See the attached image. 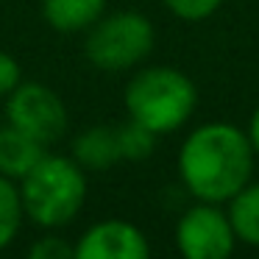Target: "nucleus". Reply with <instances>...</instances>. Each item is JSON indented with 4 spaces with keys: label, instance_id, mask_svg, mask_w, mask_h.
<instances>
[{
    "label": "nucleus",
    "instance_id": "nucleus-1",
    "mask_svg": "<svg viewBox=\"0 0 259 259\" xmlns=\"http://www.w3.org/2000/svg\"><path fill=\"white\" fill-rule=\"evenodd\" d=\"M253 170V145L231 123L198 125L179 151V176L198 201H231L248 184Z\"/></svg>",
    "mask_w": 259,
    "mask_h": 259
},
{
    "label": "nucleus",
    "instance_id": "nucleus-9",
    "mask_svg": "<svg viewBox=\"0 0 259 259\" xmlns=\"http://www.w3.org/2000/svg\"><path fill=\"white\" fill-rule=\"evenodd\" d=\"M73 159L84 170H109L117 164L120 159V142H117V128L109 125H92V128L81 131L73 142Z\"/></svg>",
    "mask_w": 259,
    "mask_h": 259
},
{
    "label": "nucleus",
    "instance_id": "nucleus-12",
    "mask_svg": "<svg viewBox=\"0 0 259 259\" xmlns=\"http://www.w3.org/2000/svg\"><path fill=\"white\" fill-rule=\"evenodd\" d=\"M23 220H25V209L17 181L0 176V251H6L17 240Z\"/></svg>",
    "mask_w": 259,
    "mask_h": 259
},
{
    "label": "nucleus",
    "instance_id": "nucleus-10",
    "mask_svg": "<svg viewBox=\"0 0 259 259\" xmlns=\"http://www.w3.org/2000/svg\"><path fill=\"white\" fill-rule=\"evenodd\" d=\"M106 12V0H42V17L59 34H78L95 25Z\"/></svg>",
    "mask_w": 259,
    "mask_h": 259
},
{
    "label": "nucleus",
    "instance_id": "nucleus-16",
    "mask_svg": "<svg viewBox=\"0 0 259 259\" xmlns=\"http://www.w3.org/2000/svg\"><path fill=\"white\" fill-rule=\"evenodd\" d=\"M23 81V67L12 53L0 51V101H6L12 90Z\"/></svg>",
    "mask_w": 259,
    "mask_h": 259
},
{
    "label": "nucleus",
    "instance_id": "nucleus-14",
    "mask_svg": "<svg viewBox=\"0 0 259 259\" xmlns=\"http://www.w3.org/2000/svg\"><path fill=\"white\" fill-rule=\"evenodd\" d=\"M220 3L223 0H164V6L179 20H187V23H201V20L212 17L220 9Z\"/></svg>",
    "mask_w": 259,
    "mask_h": 259
},
{
    "label": "nucleus",
    "instance_id": "nucleus-11",
    "mask_svg": "<svg viewBox=\"0 0 259 259\" xmlns=\"http://www.w3.org/2000/svg\"><path fill=\"white\" fill-rule=\"evenodd\" d=\"M229 220L237 240L259 248V184H245L229 206Z\"/></svg>",
    "mask_w": 259,
    "mask_h": 259
},
{
    "label": "nucleus",
    "instance_id": "nucleus-3",
    "mask_svg": "<svg viewBox=\"0 0 259 259\" xmlns=\"http://www.w3.org/2000/svg\"><path fill=\"white\" fill-rule=\"evenodd\" d=\"M198 92L190 75L173 67H145L125 87V112L153 134H170L192 117Z\"/></svg>",
    "mask_w": 259,
    "mask_h": 259
},
{
    "label": "nucleus",
    "instance_id": "nucleus-13",
    "mask_svg": "<svg viewBox=\"0 0 259 259\" xmlns=\"http://www.w3.org/2000/svg\"><path fill=\"white\" fill-rule=\"evenodd\" d=\"M117 142H120V156L131 159V162H140L148 159L156 148V134L151 128H145L142 123L128 117V123L117 125Z\"/></svg>",
    "mask_w": 259,
    "mask_h": 259
},
{
    "label": "nucleus",
    "instance_id": "nucleus-6",
    "mask_svg": "<svg viewBox=\"0 0 259 259\" xmlns=\"http://www.w3.org/2000/svg\"><path fill=\"white\" fill-rule=\"evenodd\" d=\"M234 226L218 203L201 201L187 209L176 226V245L187 259H226L234 251Z\"/></svg>",
    "mask_w": 259,
    "mask_h": 259
},
{
    "label": "nucleus",
    "instance_id": "nucleus-4",
    "mask_svg": "<svg viewBox=\"0 0 259 259\" xmlns=\"http://www.w3.org/2000/svg\"><path fill=\"white\" fill-rule=\"evenodd\" d=\"M153 25L140 12H114L87 28L84 53L92 67L123 73L142 64L153 51Z\"/></svg>",
    "mask_w": 259,
    "mask_h": 259
},
{
    "label": "nucleus",
    "instance_id": "nucleus-15",
    "mask_svg": "<svg viewBox=\"0 0 259 259\" xmlns=\"http://www.w3.org/2000/svg\"><path fill=\"white\" fill-rule=\"evenodd\" d=\"M31 259H75V245L59 234H45L28 248Z\"/></svg>",
    "mask_w": 259,
    "mask_h": 259
},
{
    "label": "nucleus",
    "instance_id": "nucleus-7",
    "mask_svg": "<svg viewBox=\"0 0 259 259\" xmlns=\"http://www.w3.org/2000/svg\"><path fill=\"white\" fill-rule=\"evenodd\" d=\"M148 253L145 234L125 220H101L75 242V259H145Z\"/></svg>",
    "mask_w": 259,
    "mask_h": 259
},
{
    "label": "nucleus",
    "instance_id": "nucleus-2",
    "mask_svg": "<svg viewBox=\"0 0 259 259\" xmlns=\"http://www.w3.org/2000/svg\"><path fill=\"white\" fill-rule=\"evenodd\" d=\"M25 218L45 231L73 223L87 201V170L73 156L45 153L17 181Z\"/></svg>",
    "mask_w": 259,
    "mask_h": 259
},
{
    "label": "nucleus",
    "instance_id": "nucleus-8",
    "mask_svg": "<svg viewBox=\"0 0 259 259\" xmlns=\"http://www.w3.org/2000/svg\"><path fill=\"white\" fill-rule=\"evenodd\" d=\"M45 153L48 145H42L39 140L14 128L12 123L0 125V176L20 181Z\"/></svg>",
    "mask_w": 259,
    "mask_h": 259
},
{
    "label": "nucleus",
    "instance_id": "nucleus-5",
    "mask_svg": "<svg viewBox=\"0 0 259 259\" xmlns=\"http://www.w3.org/2000/svg\"><path fill=\"white\" fill-rule=\"evenodd\" d=\"M6 123L39 140L42 145H53L67 131V106L64 101L39 81H20L6 98Z\"/></svg>",
    "mask_w": 259,
    "mask_h": 259
},
{
    "label": "nucleus",
    "instance_id": "nucleus-17",
    "mask_svg": "<svg viewBox=\"0 0 259 259\" xmlns=\"http://www.w3.org/2000/svg\"><path fill=\"white\" fill-rule=\"evenodd\" d=\"M248 140L253 145V153H259V109L253 112L251 123H248Z\"/></svg>",
    "mask_w": 259,
    "mask_h": 259
}]
</instances>
